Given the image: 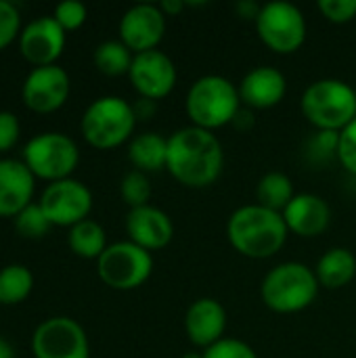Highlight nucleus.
I'll use <instances>...</instances> for the list:
<instances>
[{
	"instance_id": "nucleus-25",
	"label": "nucleus",
	"mask_w": 356,
	"mask_h": 358,
	"mask_svg": "<svg viewBox=\"0 0 356 358\" xmlns=\"http://www.w3.org/2000/svg\"><path fill=\"white\" fill-rule=\"evenodd\" d=\"M132 50L122 42V40H107L103 44L97 46L94 50V65L101 73L109 76V78H118V76H128L130 67H132Z\"/></svg>"
},
{
	"instance_id": "nucleus-38",
	"label": "nucleus",
	"mask_w": 356,
	"mask_h": 358,
	"mask_svg": "<svg viewBox=\"0 0 356 358\" xmlns=\"http://www.w3.org/2000/svg\"><path fill=\"white\" fill-rule=\"evenodd\" d=\"M260 8H262V6H258V4H254V2H239V4H237V13H239L243 19H252L254 23H256V19H258V15H260Z\"/></svg>"
},
{
	"instance_id": "nucleus-35",
	"label": "nucleus",
	"mask_w": 356,
	"mask_h": 358,
	"mask_svg": "<svg viewBox=\"0 0 356 358\" xmlns=\"http://www.w3.org/2000/svg\"><path fill=\"white\" fill-rule=\"evenodd\" d=\"M21 126L15 113L10 111H0V153L13 149L19 141Z\"/></svg>"
},
{
	"instance_id": "nucleus-3",
	"label": "nucleus",
	"mask_w": 356,
	"mask_h": 358,
	"mask_svg": "<svg viewBox=\"0 0 356 358\" xmlns=\"http://www.w3.org/2000/svg\"><path fill=\"white\" fill-rule=\"evenodd\" d=\"M185 109L191 126L214 132L235 122L237 113L241 111L239 90L225 76H201L191 84Z\"/></svg>"
},
{
	"instance_id": "nucleus-19",
	"label": "nucleus",
	"mask_w": 356,
	"mask_h": 358,
	"mask_svg": "<svg viewBox=\"0 0 356 358\" xmlns=\"http://www.w3.org/2000/svg\"><path fill=\"white\" fill-rule=\"evenodd\" d=\"M283 220L290 233L313 239L327 231L332 222V208L315 193H296V197L283 210Z\"/></svg>"
},
{
	"instance_id": "nucleus-17",
	"label": "nucleus",
	"mask_w": 356,
	"mask_h": 358,
	"mask_svg": "<svg viewBox=\"0 0 356 358\" xmlns=\"http://www.w3.org/2000/svg\"><path fill=\"white\" fill-rule=\"evenodd\" d=\"M185 331L195 348L208 350L225 338L227 331V310L214 298L195 300L185 315Z\"/></svg>"
},
{
	"instance_id": "nucleus-12",
	"label": "nucleus",
	"mask_w": 356,
	"mask_h": 358,
	"mask_svg": "<svg viewBox=\"0 0 356 358\" xmlns=\"http://www.w3.org/2000/svg\"><path fill=\"white\" fill-rule=\"evenodd\" d=\"M128 78L132 88L141 94V99L162 101L174 90L178 71L174 61L166 52L155 48L149 52L134 55Z\"/></svg>"
},
{
	"instance_id": "nucleus-31",
	"label": "nucleus",
	"mask_w": 356,
	"mask_h": 358,
	"mask_svg": "<svg viewBox=\"0 0 356 358\" xmlns=\"http://www.w3.org/2000/svg\"><path fill=\"white\" fill-rule=\"evenodd\" d=\"M204 358H258L256 350L235 338H222L208 350H204Z\"/></svg>"
},
{
	"instance_id": "nucleus-6",
	"label": "nucleus",
	"mask_w": 356,
	"mask_h": 358,
	"mask_svg": "<svg viewBox=\"0 0 356 358\" xmlns=\"http://www.w3.org/2000/svg\"><path fill=\"white\" fill-rule=\"evenodd\" d=\"M136 126L134 107L122 96H101L88 105L82 115V134L94 149L107 151L132 141Z\"/></svg>"
},
{
	"instance_id": "nucleus-36",
	"label": "nucleus",
	"mask_w": 356,
	"mask_h": 358,
	"mask_svg": "<svg viewBox=\"0 0 356 358\" xmlns=\"http://www.w3.org/2000/svg\"><path fill=\"white\" fill-rule=\"evenodd\" d=\"M134 107V113H136V120H149L153 113H155V101H149V99H138Z\"/></svg>"
},
{
	"instance_id": "nucleus-11",
	"label": "nucleus",
	"mask_w": 356,
	"mask_h": 358,
	"mask_svg": "<svg viewBox=\"0 0 356 358\" xmlns=\"http://www.w3.org/2000/svg\"><path fill=\"white\" fill-rule=\"evenodd\" d=\"M40 208L52 227H76L82 220H88L92 210V193L90 189L73 178L50 182L42 197Z\"/></svg>"
},
{
	"instance_id": "nucleus-24",
	"label": "nucleus",
	"mask_w": 356,
	"mask_h": 358,
	"mask_svg": "<svg viewBox=\"0 0 356 358\" xmlns=\"http://www.w3.org/2000/svg\"><path fill=\"white\" fill-rule=\"evenodd\" d=\"M296 197L294 193V182L287 174L283 172H269L260 178L256 187V203L283 214V210L290 206V201Z\"/></svg>"
},
{
	"instance_id": "nucleus-5",
	"label": "nucleus",
	"mask_w": 356,
	"mask_h": 358,
	"mask_svg": "<svg viewBox=\"0 0 356 358\" xmlns=\"http://www.w3.org/2000/svg\"><path fill=\"white\" fill-rule=\"evenodd\" d=\"M300 107L317 130L342 132L356 120V90L344 80L323 78L304 90Z\"/></svg>"
},
{
	"instance_id": "nucleus-14",
	"label": "nucleus",
	"mask_w": 356,
	"mask_h": 358,
	"mask_svg": "<svg viewBox=\"0 0 356 358\" xmlns=\"http://www.w3.org/2000/svg\"><path fill=\"white\" fill-rule=\"evenodd\" d=\"M25 107L36 113H52L61 109L69 96V76L59 65L34 67L21 88Z\"/></svg>"
},
{
	"instance_id": "nucleus-22",
	"label": "nucleus",
	"mask_w": 356,
	"mask_h": 358,
	"mask_svg": "<svg viewBox=\"0 0 356 358\" xmlns=\"http://www.w3.org/2000/svg\"><path fill=\"white\" fill-rule=\"evenodd\" d=\"M128 159L138 172H159L166 170L168 162V138L157 132H143L134 136L128 145Z\"/></svg>"
},
{
	"instance_id": "nucleus-40",
	"label": "nucleus",
	"mask_w": 356,
	"mask_h": 358,
	"mask_svg": "<svg viewBox=\"0 0 356 358\" xmlns=\"http://www.w3.org/2000/svg\"><path fill=\"white\" fill-rule=\"evenodd\" d=\"M180 358H204V352H197V350H191V352H185Z\"/></svg>"
},
{
	"instance_id": "nucleus-29",
	"label": "nucleus",
	"mask_w": 356,
	"mask_h": 358,
	"mask_svg": "<svg viewBox=\"0 0 356 358\" xmlns=\"http://www.w3.org/2000/svg\"><path fill=\"white\" fill-rule=\"evenodd\" d=\"M338 141L340 132H327V130H317L315 136L308 141V157L317 164H325L332 157H338Z\"/></svg>"
},
{
	"instance_id": "nucleus-15",
	"label": "nucleus",
	"mask_w": 356,
	"mask_h": 358,
	"mask_svg": "<svg viewBox=\"0 0 356 358\" xmlns=\"http://www.w3.org/2000/svg\"><path fill=\"white\" fill-rule=\"evenodd\" d=\"M65 48V29L55 21V17H40L27 23L19 34L21 55L36 67L57 65Z\"/></svg>"
},
{
	"instance_id": "nucleus-21",
	"label": "nucleus",
	"mask_w": 356,
	"mask_h": 358,
	"mask_svg": "<svg viewBox=\"0 0 356 358\" xmlns=\"http://www.w3.org/2000/svg\"><path fill=\"white\" fill-rule=\"evenodd\" d=\"M319 285L325 289H340L346 287L356 277L355 254L346 248H332L327 250L315 268Z\"/></svg>"
},
{
	"instance_id": "nucleus-8",
	"label": "nucleus",
	"mask_w": 356,
	"mask_h": 358,
	"mask_svg": "<svg viewBox=\"0 0 356 358\" xmlns=\"http://www.w3.org/2000/svg\"><path fill=\"white\" fill-rule=\"evenodd\" d=\"M80 151L73 138L61 132H44L27 141L23 149V164L38 178L57 182L69 178L78 168Z\"/></svg>"
},
{
	"instance_id": "nucleus-9",
	"label": "nucleus",
	"mask_w": 356,
	"mask_h": 358,
	"mask_svg": "<svg viewBox=\"0 0 356 358\" xmlns=\"http://www.w3.org/2000/svg\"><path fill=\"white\" fill-rule=\"evenodd\" d=\"M256 31L273 52L292 55L306 42V19L296 4L273 0L262 4L256 19Z\"/></svg>"
},
{
	"instance_id": "nucleus-23",
	"label": "nucleus",
	"mask_w": 356,
	"mask_h": 358,
	"mask_svg": "<svg viewBox=\"0 0 356 358\" xmlns=\"http://www.w3.org/2000/svg\"><path fill=\"white\" fill-rule=\"evenodd\" d=\"M67 243H69V250L84 260H99L103 252L109 248L105 229L90 218L69 229Z\"/></svg>"
},
{
	"instance_id": "nucleus-2",
	"label": "nucleus",
	"mask_w": 356,
	"mask_h": 358,
	"mask_svg": "<svg viewBox=\"0 0 356 358\" xmlns=\"http://www.w3.org/2000/svg\"><path fill=\"white\" fill-rule=\"evenodd\" d=\"M287 233L283 214L258 203L237 208L227 222V237L233 250L254 260H266L279 254L287 241Z\"/></svg>"
},
{
	"instance_id": "nucleus-33",
	"label": "nucleus",
	"mask_w": 356,
	"mask_h": 358,
	"mask_svg": "<svg viewBox=\"0 0 356 358\" xmlns=\"http://www.w3.org/2000/svg\"><path fill=\"white\" fill-rule=\"evenodd\" d=\"M317 8L329 23H350L356 19V0H319Z\"/></svg>"
},
{
	"instance_id": "nucleus-26",
	"label": "nucleus",
	"mask_w": 356,
	"mask_h": 358,
	"mask_svg": "<svg viewBox=\"0 0 356 358\" xmlns=\"http://www.w3.org/2000/svg\"><path fill=\"white\" fill-rule=\"evenodd\" d=\"M34 287V277L23 264H8L0 271V304H21Z\"/></svg>"
},
{
	"instance_id": "nucleus-32",
	"label": "nucleus",
	"mask_w": 356,
	"mask_h": 358,
	"mask_svg": "<svg viewBox=\"0 0 356 358\" xmlns=\"http://www.w3.org/2000/svg\"><path fill=\"white\" fill-rule=\"evenodd\" d=\"M21 34V17L15 4L0 0V50H4Z\"/></svg>"
},
{
	"instance_id": "nucleus-13",
	"label": "nucleus",
	"mask_w": 356,
	"mask_h": 358,
	"mask_svg": "<svg viewBox=\"0 0 356 358\" xmlns=\"http://www.w3.org/2000/svg\"><path fill=\"white\" fill-rule=\"evenodd\" d=\"M166 19L159 4H134L120 19V40L134 55L155 50L166 34Z\"/></svg>"
},
{
	"instance_id": "nucleus-18",
	"label": "nucleus",
	"mask_w": 356,
	"mask_h": 358,
	"mask_svg": "<svg viewBox=\"0 0 356 358\" xmlns=\"http://www.w3.org/2000/svg\"><path fill=\"white\" fill-rule=\"evenodd\" d=\"M237 90L245 109H271L285 99L287 80L279 69L260 65L243 76Z\"/></svg>"
},
{
	"instance_id": "nucleus-16",
	"label": "nucleus",
	"mask_w": 356,
	"mask_h": 358,
	"mask_svg": "<svg viewBox=\"0 0 356 358\" xmlns=\"http://www.w3.org/2000/svg\"><path fill=\"white\" fill-rule=\"evenodd\" d=\"M126 233L130 237L128 241L136 243L138 248L147 252H157V250H164L172 241L174 224H172V218L164 210L149 203V206L134 208L128 212Z\"/></svg>"
},
{
	"instance_id": "nucleus-1",
	"label": "nucleus",
	"mask_w": 356,
	"mask_h": 358,
	"mask_svg": "<svg viewBox=\"0 0 356 358\" xmlns=\"http://www.w3.org/2000/svg\"><path fill=\"white\" fill-rule=\"evenodd\" d=\"M222 168L225 149L214 132L197 126H187L170 134L166 170L183 187H212L220 178Z\"/></svg>"
},
{
	"instance_id": "nucleus-10",
	"label": "nucleus",
	"mask_w": 356,
	"mask_h": 358,
	"mask_svg": "<svg viewBox=\"0 0 356 358\" xmlns=\"http://www.w3.org/2000/svg\"><path fill=\"white\" fill-rule=\"evenodd\" d=\"M36 358H90L88 336L69 317H52L40 323L31 338Z\"/></svg>"
},
{
	"instance_id": "nucleus-20",
	"label": "nucleus",
	"mask_w": 356,
	"mask_h": 358,
	"mask_svg": "<svg viewBox=\"0 0 356 358\" xmlns=\"http://www.w3.org/2000/svg\"><path fill=\"white\" fill-rule=\"evenodd\" d=\"M34 174L19 159H0V216L15 218L34 195Z\"/></svg>"
},
{
	"instance_id": "nucleus-28",
	"label": "nucleus",
	"mask_w": 356,
	"mask_h": 358,
	"mask_svg": "<svg viewBox=\"0 0 356 358\" xmlns=\"http://www.w3.org/2000/svg\"><path fill=\"white\" fill-rule=\"evenodd\" d=\"M15 229H17V233L21 237L40 239V237L48 235V231L52 229V224L46 218L44 210L40 208V203H29L25 210H21L15 216Z\"/></svg>"
},
{
	"instance_id": "nucleus-37",
	"label": "nucleus",
	"mask_w": 356,
	"mask_h": 358,
	"mask_svg": "<svg viewBox=\"0 0 356 358\" xmlns=\"http://www.w3.org/2000/svg\"><path fill=\"white\" fill-rule=\"evenodd\" d=\"M185 6H187V2H183V0H164V2L159 4L162 13H164L166 17H178V15L185 10Z\"/></svg>"
},
{
	"instance_id": "nucleus-30",
	"label": "nucleus",
	"mask_w": 356,
	"mask_h": 358,
	"mask_svg": "<svg viewBox=\"0 0 356 358\" xmlns=\"http://www.w3.org/2000/svg\"><path fill=\"white\" fill-rule=\"evenodd\" d=\"M55 21L65 29V31H73V29H80L88 17V10L82 2L78 0H67V2H61L55 6V13H52Z\"/></svg>"
},
{
	"instance_id": "nucleus-34",
	"label": "nucleus",
	"mask_w": 356,
	"mask_h": 358,
	"mask_svg": "<svg viewBox=\"0 0 356 358\" xmlns=\"http://www.w3.org/2000/svg\"><path fill=\"white\" fill-rule=\"evenodd\" d=\"M338 162L342 168L356 176V120L340 132L338 141Z\"/></svg>"
},
{
	"instance_id": "nucleus-4",
	"label": "nucleus",
	"mask_w": 356,
	"mask_h": 358,
	"mask_svg": "<svg viewBox=\"0 0 356 358\" xmlns=\"http://www.w3.org/2000/svg\"><path fill=\"white\" fill-rule=\"evenodd\" d=\"M319 279L315 271L302 262H283L271 268L260 285L264 306L277 315H294L306 310L319 296Z\"/></svg>"
},
{
	"instance_id": "nucleus-39",
	"label": "nucleus",
	"mask_w": 356,
	"mask_h": 358,
	"mask_svg": "<svg viewBox=\"0 0 356 358\" xmlns=\"http://www.w3.org/2000/svg\"><path fill=\"white\" fill-rule=\"evenodd\" d=\"M0 358H15L13 346H10L4 338H0Z\"/></svg>"
},
{
	"instance_id": "nucleus-27",
	"label": "nucleus",
	"mask_w": 356,
	"mask_h": 358,
	"mask_svg": "<svg viewBox=\"0 0 356 358\" xmlns=\"http://www.w3.org/2000/svg\"><path fill=\"white\" fill-rule=\"evenodd\" d=\"M120 193H122V199L130 206V210L149 206V199H151V193H153L151 180H149V176H147L145 172L130 170V172L122 178Z\"/></svg>"
},
{
	"instance_id": "nucleus-7",
	"label": "nucleus",
	"mask_w": 356,
	"mask_h": 358,
	"mask_svg": "<svg viewBox=\"0 0 356 358\" xmlns=\"http://www.w3.org/2000/svg\"><path fill=\"white\" fill-rule=\"evenodd\" d=\"M97 273L111 289L132 292L149 281L153 273V256L132 241L111 243L97 260Z\"/></svg>"
}]
</instances>
